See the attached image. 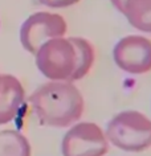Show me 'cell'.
<instances>
[{"label": "cell", "instance_id": "obj_1", "mask_svg": "<svg viewBox=\"0 0 151 156\" xmlns=\"http://www.w3.org/2000/svg\"><path fill=\"white\" fill-rule=\"evenodd\" d=\"M29 102L38 122L49 127L73 126L85 110L84 97L73 82H46L32 93Z\"/></svg>", "mask_w": 151, "mask_h": 156}, {"label": "cell", "instance_id": "obj_2", "mask_svg": "<svg viewBox=\"0 0 151 156\" xmlns=\"http://www.w3.org/2000/svg\"><path fill=\"white\" fill-rule=\"evenodd\" d=\"M110 144L126 152H143L151 148V119L141 111L125 110L110 119L106 126Z\"/></svg>", "mask_w": 151, "mask_h": 156}, {"label": "cell", "instance_id": "obj_3", "mask_svg": "<svg viewBox=\"0 0 151 156\" xmlns=\"http://www.w3.org/2000/svg\"><path fill=\"white\" fill-rule=\"evenodd\" d=\"M40 73L50 81L73 82L78 68V53L70 37L46 41L34 54Z\"/></svg>", "mask_w": 151, "mask_h": 156}, {"label": "cell", "instance_id": "obj_4", "mask_svg": "<svg viewBox=\"0 0 151 156\" xmlns=\"http://www.w3.org/2000/svg\"><path fill=\"white\" fill-rule=\"evenodd\" d=\"M68 30L65 19L59 13L40 11L34 12L21 24L20 42L27 52L36 54L46 41L64 37Z\"/></svg>", "mask_w": 151, "mask_h": 156}, {"label": "cell", "instance_id": "obj_5", "mask_svg": "<svg viewBox=\"0 0 151 156\" xmlns=\"http://www.w3.org/2000/svg\"><path fill=\"white\" fill-rule=\"evenodd\" d=\"M109 140L105 131L93 122H78L69 128L61 142L63 156H105Z\"/></svg>", "mask_w": 151, "mask_h": 156}, {"label": "cell", "instance_id": "obj_6", "mask_svg": "<svg viewBox=\"0 0 151 156\" xmlns=\"http://www.w3.org/2000/svg\"><path fill=\"white\" fill-rule=\"evenodd\" d=\"M113 58L118 68L129 74L151 72V38L139 34L122 37L113 49Z\"/></svg>", "mask_w": 151, "mask_h": 156}, {"label": "cell", "instance_id": "obj_7", "mask_svg": "<svg viewBox=\"0 0 151 156\" xmlns=\"http://www.w3.org/2000/svg\"><path fill=\"white\" fill-rule=\"evenodd\" d=\"M25 98V90L15 76L3 74L0 87V126L16 118Z\"/></svg>", "mask_w": 151, "mask_h": 156}, {"label": "cell", "instance_id": "obj_8", "mask_svg": "<svg viewBox=\"0 0 151 156\" xmlns=\"http://www.w3.org/2000/svg\"><path fill=\"white\" fill-rule=\"evenodd\" d=\"M119 12L135 29L151 33V0H125Z\"/></svg>", "mask_w": 151, "mask_h": 156}, {"label": "cell", "instance_id": "obj_9", "mask_svg": "<svg viewBox=\"0 0 151 156\" xmlns=\"http://www.w3.org/2000/svg\"><path fill=\"white\" fill-rule=\"evenodd\" d=\"M29 140L16 130L0 131V156H31Z\"/></svg>", "mask_w": 151, "mask_h": 156}, {"label": "cell", "instance_id": "obj_10", "mask_svg": "<svg viewBox=\"0 0 151 156\" xmlns=\"http://www.w3.org/2000/svg\"><path fill=\"white\" fill-rule=\"evenodd\" d=\"M70 40L73 41V44H74L77 49V53H78V68H77L76 76L73 78V82H74V81L82 80L90 72L95 60V52H94V46L86 38L73 36L70 37Z\"/></svg>", "mask_w": 151, "mask_h": 156}, {"label": "cell", "instance_id": "obj_11", "mask_svg": "<svg viewBox=\"0 0 151 156\" xmlns=\"http://www.w3.org/2000/svg\"><path fill=\"white\" fill-rule=\"evenodd\" d=\"M42 5L49 8H67V7L74 5L81 0H38Z\"/></svg>", "mask_w": 151, "mask_h": 156}, {"label": "cell", "instance_id": "obj_12", "mask_svg": "<svg viewBox=\"0 0 151 156\" xmlns=\"http://www.w3.org/2000/svg\"><path fill=\"white\" fill-rule=\"evenodd\" d=\"M110 2H111V4H113L118 11H121L123 3H125V0H110Z\"/></svg>", "mask_w": 151, "mask_h": 156}, {"label": "cell", "instance_id": "obj_13", "mask_svg": "<svg viewBox=\"0 0 151 156\" xmlns=\"http://www.w3.org/2000/svg\"><path fill=\"white\" fill-rule=\"evenodd\" d=\"M2 77H3V74H0V87H2Z\"/></svg>", "mask_w": 151, "mask_h": 156}]
</instances>
